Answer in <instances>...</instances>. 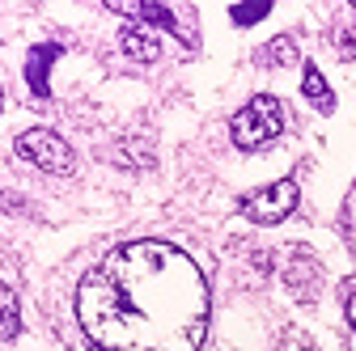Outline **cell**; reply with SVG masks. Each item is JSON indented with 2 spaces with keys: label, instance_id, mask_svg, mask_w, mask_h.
Here are the masks:
<instances>
[{
  "label": "cell",
  "instance_id": "52a82bcc",
  "mask_svg": "<svg viewBox=\"0 0 356 351\" xmlns=\"http://www.w3.org/2000/svg\"><path fill=\"white\" fill-rule=\"evenodd\" d=\"M111 9H115V13H131V17H140V22L157 26V30L178 34V17H174L165 5H153V0H140V5H123V0H111Z\"/></svg>",
  "mask_w": 356,
  "mask_h": 351
},
{
  "label": "cell",
  "instance_id": "ba28073f",
  "mask_svg": "<svg viewBox=\"0 0 356 351\" xmlns=\"http://www.w3.org/2000/svg\"><path fill=\"white\" fill-rule=\"evenodd\" d=\"M301 89H305V98L314 102L323 114H327V110H335V94H331V85L323 80V72H318L314 64H305V72H301Z\"/></svg>",
  "mask_w": 356,
  "mask_h": 351
},
{
  "label": "cell",
  "instance_id": "277c9868",
  "mask_svg": "<svg viewBox=\"0 0 356 351\" xmlns=\"http://www.w3.org/2000/svg\"><path fill=\"white\" fill-rule=\"evenodd\" d=\"M297 199H301L297 178H280V182L263 187V191H250L238 203V212L246 216V221H254V225H276V221H284V216L297 207Z\"/></svg>",
  "mask_w": 356,
  "mask_h": 351
},
{
  "label": "cell",
  "instance_id": "30bf717a",
  "mask_svg": "<svg viewBox=\"0 0 356 351\" xmlns=\"http://www.w3.org/2000/svg\"><path fill=\"white\" fill-rule=\"evenodd\" d=\"M263 60H267V64H293V60H297V47H293V38H289V34H280V38L272 42V47L263 51Z\"/></svg>",
  "mask_w": 356,
  "mask_h": 351
},
{
  "label": "cell",
  "instance_id": "4fadbf2b",
  "mask_svg": "<svg viewBox=\"0 0 356 351\" xmlns=\"http://www.w3.org/2000/svg\"><path fill=\"white\" fill-rule=\"evenodd\" d=\"M348 322H352V330H356V296L348 300Z\"/></svg>",
  "mask_w": 356,
  "mask_h": 351
},
{
  "label": "cell",
  "instance_id": "3957f363",
  "mask_svg": "<svg viewBox=\"0 0 356 351\" xmlns=\"http://www.w3.org/2000/svg\"><path fill=\"white\" fill-rule=\"evenodd\" d=\"M17 157H26L30 165L47 169V173H72V148L64 144V136H56L47 127L17 131Z\"/></svg>",
  "mask_w": 356,
  "mask_h": 351
},
{
  "label": "cell",
  "instance_id": "5b68a950",
  "mask_svg": "<svg viewBox=\"0 0 356 351\" xmlns=\"http://www.w3.org/2000/svg\"><path fill=\"white\" fill-rule=\"evenodd\" d=\"M60 55H64L60 42H42V47L30 51V60H26V80H30V89H34L38 98H47V94H51V85H47V64L60 60Z\"/></svg>",
  "mask_w": 356,
  "mask_h": 351
},
{
  "label": "cell",
  "instance_id": "9c48e42d",
  "mask_svg": "<svg viewBox=\"0 0 356 351\" xmlns=\"http://www.w3.org/2000/svg\"><path fill=\"white\" fill-rule=\"evenodd\" d=\"M22 330V314H17V296L13 288L0 280V339H13Z\"/></svg>",
  "mask_w": 356,
  "mask_h": 351
},
{
  "label": "cell",
  "instance_id": "7a4b0ae2",
  "mask_svg": "<svg viewBox=\"0 0 356 351\" xmlns=\"http://www.w3.org/2000/svg\"><path fill=\"white\" fill-rule=\"evenodd\" d=\"M280 127H284L280 102H276V98H267V94H259V98H250V102L234 114L229 136H234L238 148L254 153V148H267V144H272V140L280 136Z\"/></svg>",
  "mask_w": 356,
  "mask_h": 351
},
{
  "label": "cell",
  "instance_id": "7c38bea8",
  "mask_svg": "<svg viewBox=\"0 0 356 351\" xmlns=\"http://www.w3.org/2000/svg\"><path fill=\"white\" fill-rule=\"evenodd\" d=\"M331 47H335L343 60H356V30H339V34H331Z\"/></svg>",
  "mask_w": 356,
  "mask_h": 351
},
{
  "label": "cell",
  "instance_id": "6da1fadb",
  "mask_svg": "<svg viewBox=\"0 0 356 351\" xmlns=\"http://www.w3.org/2000/svg\"><path fill=\"white\" fill-rule=\"evenodd\" d=\"M76 318L94 351H200L208 280L170 241H127L81 280Z\"/></svg>",
  "mask_w": 356,
  "mask_h": 351
},
{
  "label": "cell",
  "instance_id": "5bb4252c",
  "mask_svg": "<svg viewBox=\"0 0 356 351\" xmlns=\"http://www.w3.org/2000/svg\"><path fill=\"white\" fill-rule=\"evenodd\" d=\"M0 102H5V94H0Z\"/></svg>",
  "mask_w": 356,
  "mask_h": 351
},
{
  "label": "cell",
  "instance_id": "8fae6325",
  "mask_svg": "<svg viewBox=\"0 0 356 351\" xmlns=\"http://www.w3.org/2000/svg\"><path fill=\"white\" fill-rule=\"evenodd\" d=\"M267 13H272V5L263 0V5H234V13H229V17H234L238 26H254V22H259V17H267Z\"/></svg>",
  "mask_w": 356,
  "mask_h": 351
},
{
  "label": "cell",
  "instance_id": "8992f818",
  "mask_svg": "<svg viewBox=\"0 0 356 351\" xmlns=\"http://www.w3.org/2000/svg\"><path fill=\"white\" fill-rule=\"evenodd\" d=\"M119 47H123V55L140 60V64H153V60L161 55V42H157V34H153L149 26H127V30L119 34Z\"/></svg>",
  "mask_w": 356,
  "mask_h": 351
}]
</instances>
